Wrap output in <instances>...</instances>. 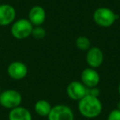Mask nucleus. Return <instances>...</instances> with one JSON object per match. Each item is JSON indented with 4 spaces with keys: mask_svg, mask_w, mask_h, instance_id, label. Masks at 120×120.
<instances>
[{
    "mask_svg": "<svg viewBox=\"0 0 120 120\" xmlns=\"http://www.w3.org/2000/svg\"><path fill=\"white\" fill-rule=\"evenodd\" d=\"M103 105L99 97L86 95L78 101V111L86 118H95L102 113Z\"/></svg>",
    "mask_w": 120,
    "mask_h": 120,
    "instance_id": "f257e3e1",
    "label": "nucleus"
},
{
    "mask_svg": "<svg viewBox=\"0 0 120 120\" xmlns=\"http://www.w3.org/2000/svg\"><path fill=\"white\" fill-rule=\"evenodd\" d=\"M118 16L112 9L105 7L98 8L93 13V20L96 25L103 28H108L114 24Z\"/></svg>",
    "mask_w": 120,
    "mask_h": 120,
    "instance_id": "f03ea898",
    "label": "nucleus"
},
{
    "mask_svg": "<svg viewBox=\"0 0 120 120\" xmlns=\"http://www.w3.org/2000/svg\"><path fill=\"white\" fill-rule=\"evenodd\" d=\"M33 25L26 18L15 21L11 26V34L17 40H24L31 35Z\"/></svg>",
    "mask_w": 120,
    "mask_h": 120,
    "instance_id": "7ed1b4c3",
    "label": "nucleus"
},
{
    "mask_svg": "<svg viewBox=\"0 0 120 120\" xmlns=\"http://www.w3.org/2000/svg\"><path fill=\"white\" fill-rule=\"evenodd\" d=\"M22 102V96L19 91L12 89L4 90L0 93V105L8 109H12L20 106Z\"/></svg>",
    "mask_w": 120,
    "mask_h": 120,
    "instance_id": "20e7f679",
    "label": "nucleus"
},
{
    "mask_svg": "<svg viewBox=\"0 0 120 120\" xmlns=\"http://www.w3.org/2000/svg\"><path fill=\"white\" fill-rule=\"evenodd\" d=\"M48 120H74V113L66 105H57L52 107Z\"/></svg>",
    "mask_w": 120,
    "mask_h": 120,
    "instance_id": "39448f33",
    "label": "nucleus"
},
{
    "mask_svg": "<svg viewBox=\"0 0 120 120\" xmlns=\"http://www.w3.org/2000/svg\"><path fill=\"white\" fill-rule=\"evenodd\" d=\"M81 82L86 88L96 87L100 82V76L96 69L87 68L81 74Z\"/></svg>",
    "mask_w": 120,
    "mask_h": 120,
    "instance_id": "423d86ee",
    "label": "nucleus"
},
{
    "mask_svg": "<svg viewBox=\"0 0 120 120\" xmlns=\"http://www.w3.org/2000/svg\"><path fill=\"white\" fill-rule=\"evenodd\" d=\"M8 74L13 80H22L28 74V68L24 63L14 61L8 67Z\"/></svg>",
    "mask_w": 120,
    "mask_h": 120,
    "instance_id": "0eeeda50",
    "label": "nucleus"
},
{
    "mask_svg": "<svg viewBox=\"0 0 120 120\" xmlns=\"http://www.w3.org/2000/svg\"><path fill=\"white\" fill-rule=\"evenodd\" d=\"M86 60L87 64L92 68H98L102 65L104 62V53L103 51L99 47H90L87 50L86 55Z\"/></svg>",
    "mask_w": 120,
    "mask_h": 120,
    "instance_id": "6e6552de",
    "label": "nucleus"
},
{
    "mask_svg": "<svg viewBox=\"0 0 120 120\" xmlns=\"http://www.w3.org/2000/svg\"><path fill=\"white\" fill-rule=\"evenodd\" d=\"M67 95L72 100L79 101L87 95V88L82 83V82L74 81L67 86Z\"/></svg>",
    "mask_w": 120,
    "mask_h": 120,
    "instance_id": "1a4fd4ad",
    "label": "nucleus"
},
{
    "mask_svg": "<svg viewBox=\"0 0 120 120\" xmlns=\"http://www.w3.org/2000/svg\"><path fill=\"white\" fill-rule=\"evenodd\" d=\"M17 12L10 4H0V26H6L12 24L16 20Z\"/></svg>",
    "mask_w": 120,
    "mask_h": 120,
    "instance_id": "9d476101",
    "label": "nucleus"
},
{
    "mask_svg": "<svg viewBox=\"0 0 120 120\" xmlns=\"http://www.w3.org/2000/svg\"><path fill=\"white\" fill-rule=\"evenodd\" d=\"M46 19V12L42 6L35 5L30 9L28 13V20L33 26H40Z\"/></svg>",
    "mask_w": 120,
    "mask_h": 120,
    "instance_id": "9b49d317",
    "label": "nucleus"
},
{
    "mask_svg": "<svg viewBox=\"0 0 120 120\" xmlns=\"http://www.w3.org/2000/svg\"><path fill=\"white\" fill-rule=\"evenodd\" d=\"M8 120H32V115L29 109L20 105L17 108L10 109Z\"/></svg>",
    "mask_w": 120,
    "mask_h": 120,
    "instance_id": "f8f14e48",
    "label": "nucleus"
},
{
    "mask_svg": "<svg viewBox=\"0 0 120 120\" xmlns=\"http://www.w3.org/2000/svg\"><path fill=\"white\" fill-rule=\"evenodd\" d=\"M52 105L46 100H40L35 104L34 109L35 113L41 117H47L50 113Z\"/></svg>",
    "mask_w": 120,
    "mask_h": 120,
    "instance_id": "ddd939ff",
    "label": "nucleus"
},
{
    "mask_svg": "<svg viewBox=\"0 0 120 120\" xmlns=\"http://www.w3.org/2000/svg\"><path fill=\"white\" fill-rule=\"evenodd\" d=\"M75 45L77 48L82 51H87L90 48V41L86 36H79L75 41Z\"/></svg>",
    "mask_w": 120,
    "mask_h": 120,
    "instance_id": "4468645a",
    "label": "nucleus"
},
{
    "mask_svg": "<svg viewBox=\"0 0 120 120\" xmlns=\"http://www.w3.org/2000/svg\"><path fill=\"white\" fill-rule=\"evenodd\" d=\"M46 35V30L45 28L40 26H34L31 32V36L35 40H42Z\"/></svg>",
    "mask_w": 120,
    "mask_h": 120,
    "instance_id": "2eb2a0df",
    "label": "nucleus"
},
{
    "mask_svg": "<svg viewBox=\"0 0 120 120\" xmlns=\"http://www.w3.org/2000/svg\"><path fill=\"white\" fill-rule=\"evenodd\" d=\"M107 120H120V110L114 109L109 113Z\"/></svg>",
    "mask_w": 120,
    "mask_h": 120,
    "instance_id": "dca6fc26",
    "label": "nucleus"
},
{
    "mask_svg": "<svg viewBox=\"0 0 120 120\" xmlns=\"http://www.w3.org/2000/svg\"><path fill=\"white\" fill-rule=\"evenodd\" d=\"M87 95H91L94 96L99 97L100 95V89L96 87H93V88H87Z\"/></svg>",
    "mask_w": 120,
    "mask_h": 120,
    "instance_id": "f3484780",
    "label": "nucleus"
},
{
    "mask_svg": "<svg viewBox=\"0 0 120 120\" xmlns=\"http://www.w3.org/2000/svg\"><path fill=\"white\" fill-rule=\"evenodd\" d=\"M117 109L120 110V100L118 102V105H117Z\"/></svg>",
    "mask_w": 120,
    "mask_h": 120,
    "instance_id": "a211bd4d",
    "label": "nucleus"
},
{
    "mask_svg": "<svg viewBox=\"0 0 120 120\" xmlns=\"http://www.w3.org/2000/svg\"><path fill=\"white\" fill-rule=\"evenodd\" d=\"M118 95L120 96V82H119V85H118Z\"/></svg>",
    "mask_w": 120,
    "mask_h": 120,
    "instance_id": "6ab92c4d",
    "label": "nucleus"
},
{
    "mask_svg": "<svg viewBox=\"0 0 120 120\" xmlns=\"http://www.w3.org/2000/svg\"><path fill=\"white\" fill-rule=\"evenodd\" d=\"M1 92H2V90H1V86H0V93H1Z\"/></svg>",
    "mask_w": 120,
    "mask_h": 120,
    "instance_id": "aec40b11",
    "label": "nucleus"
},
{
    "mask_svg": "<svg viewBox=\"0 0 120 120\" xmlns=\"http://www.w3.org/2000/svg\"><path fill=\"white\" fill-rule=\"evenodd\" d=\"M0 4H1V0H0Z\"/></svg>",
    "mask_w": 120,
    "mask_h": 120,
    "instance_id": "412c9836",
    "label": "nucleus"
}]
</instances>
